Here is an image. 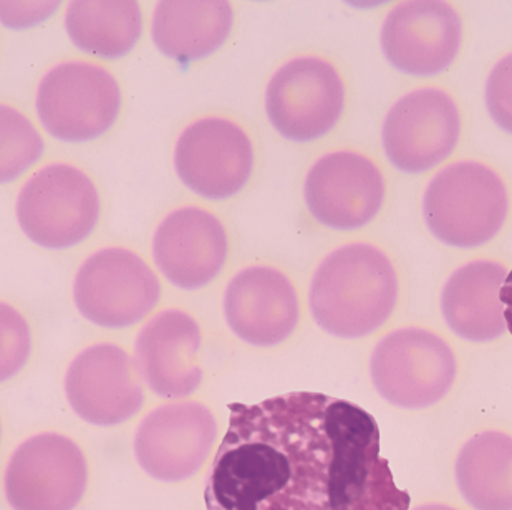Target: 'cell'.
I'll use <instances>...</instances> for the list:
<instances>
[{"label":"cell","instance_id":"obj_5","mask_svg":"<svg viewBox=\"0 0 512 510\" xmlns=\"http://www.w3.org/2000/svg\"><path fill=\"white\" fill-rule=\"evenodd\" d=\"M25 236L45 249H68L85 241L100 219V194L72 164H49L25 183L17 199Z\"/></svg>","mask_w":512,"mask_h":510},{"label":"cell","instance_id":"obj_19","mask_svg":"<svg viewBox=\"0 0 512 510\" xmlns=\"http://www.w3.org/2000/svg\"><path fill=\"white\" fill-rule=\"evenodd\" d=\"M508 270L494 260H473L451 275L441 294L448 327L468 342H493L506 332L499 299Z\"/></svg>","mask_w":512,"mask_h":510},{"label":"cell","instance_id":"obj_23","mask_svg":"<svg viewBox=\"0 0 512 510\" xmlns=\"http://www.w3.org/2000/svg\"><path fill=\"white\" fill-rule=\"evenodd\" d=\"M44 153V140L34 123L14 106L0 105V184L25 173Z\"/></svg>","mask_w":512,"mask_h":510},{"label":"cell","instance_id":"obj_8","mask_svg":"<svg viewBox=\"0 0 512 510\" xmlns=\"http://www.w3.org/2000/svg\"><path fill=\"white\" fill-rule=\"evenodd\" d=\"M87 486V458L63 434H35L5 467V499L14 510H75Z\"/></svg>","mask_w":512,"mask_h":510},{"label":"cell","instance_id":"obj_3","mask_svg":"<svg viewBox=\"0 0 512 510\" xmlns=\"http://www.w3.org/2000/svg\"><path fill=\"white\" fill-rule=\"evenodd\" d=\"M423 214L436 239L458 249H476L493 241L506 224L508 188L488 164L458 161L431 179Z\"/></svg>","mask_w":512,"mask_h":510},{"label":"cell","instance_id":"obj_1","mask_svg":"<svg viewBox=\"0 0 512 510\" xmlns=\"http://www.w3.org/2000/svg\"><path fill=\"white\" fill-rule=\"evenodd\" d=\"M208 510H408L372 414L319 393L229 406Z\"/></svg>","mask_w":512,"mask_h":510},{"label":"cell","instance_id":"obj_2","mask_svg":"<svg viewBox=\"0 0 512 510\" xmlns=\"http://www.w3.org/2000/svg\"><path fill=\"white\" fill-rule=\"evenodd\" d=\"M398 302V275L385 252L353 242L330 252L315 270L310 312L322 330L355 340L377 332Z\"/></svg>","mask_w":512,"mask_h":510},{"label":"cell","instance_id":"obj_28","mask_svg":"<svg viewBox=\"0 0 512 510\" xmlns=\"http://www.w3.org/2000/svg\"><path fill=\"white\" fill-rule=\"evenodd\" d=\"M413 510H458L455 507L446 506V504H425V506L416 507Z\"/></svg>","mask_w":512,"mask_h":510},{"label":"cell","instance_id":"obj_9","mask_svg":"<svg viewBox=\"0 0 512 510\" xmlns=\"http://www.w3.org/2000/svg\"><path fill=\"white\" fill-rule=\"evenodd\" d=\"M345 108L339 70L324 58L304 55L284 63L271 78L266 110L287 140L309 143L334 130Z\"/></svg>","mask_w":512,"mask_h":510},{"label":"cell","instance_id":"obj_7","mask_svg":"<svg viewBox=\"0 0 512 510\" xmlns=\"http://www.w3.org/2000/svg\"><path fill=\"white\" fill-rule=\"evenodd\" d=\"M73 299L78 312L98 327L128 328L153 312L161 299V284L136 252L105 247L78 269Z\"/></svg>","mask_w":512,"mask_h":510},{"label":"cell","instance_id":"obj_22","mask_svg":"<svg viewBox=\"0 0 512 510\" xmlns=\"http://www.w3.org/2000/svg\"><path fill=\"white\" fill-rule=\"evenodd\" d=\"M73 44L102 58H120L140 40V4L135 0H73L65 15Z\"/></svg>","mask_w":512,"mask_h":510},{"label":"cell","instance_id":"obj_10","mask_svg":"<svg viewBox=\"0 0 512 510\" xmlns=\"http://www.w3.org/2000/svg\"><path fill=\"white\" fill-rule=\"evenodd\" d=\"M218 441L213 411L198 401L158 406L141 421L135 434V456L141 469L161 482H181L206 464Z\"/></svg>","mask_w":512,"mask_h":510},{"label":"cell","instance_id":"obj_26","mask_svg":"<svg viewBox=\"0 0 512 510\" xmlns=\"http://www.w3.org/2000/svg\"><path fill=\"white\" fill-rule=\"evenodd\" d=\"M57 5V2H0V20L15 29L30 27L54 14Z\"/></svg>","mask_w":512,"mask_h":510},{"label":"cell","instance_id":"obj_11","mask_svg":"<svg viewBox=\"0 0 512 510\" xmlns=\"http://www.w3.org/2000/svg\"><path fill=\"white\" fill-rule=\"evenodd\" d=\"M459 135L458 105L440 88L406 93L383 121V148L403 173H425L443 163L455 151Z\"/></svg>","mask_w":512,"mask_h":510},{"label":"cell","instance_id":"obj_27","mask_svg":"<svg viewBox=\"0 0 512 510\" xmlns=\"http://www.w3.org/2000/svg\"><path fill=\"white\" fill-rule=\"evenodd\" d=\"M501 304L504 307V322H506V328L512 335V269L506 275L503 287H501V294H499Z\"/></svg>","mask_w":512,"mask_h":510},{"label":"cell","instance_id":"obj_21","mask_svg":"<svg viewBox=\"0 0 512 510\" xmlns=\"http://www.w3.org/2000/svg\"><path fill=\"white\" fill-rule=\"evenodd\" d=\"M456 484L474 510H512V436L484 431L456 459Z\"/></svg>","mask_w":512,"mask_h":510},{"label":"cell","instance_id":"obj_6","mask_svg":"<svg viewBox=\"0 0 512 510\" xmlns=\"http://www.w3.org/2000/svg\"><path fill=\"white\" fill-rule=\"evenodd\" d=\"M121 110L116 78L97 63H58L37 90V113L57 140L85 143L105 135Z\"/></svg>","mask_w":512,"mask_h":510},{"label":"cell","instance_id":"obj_14","mask_svg":"<svg viewBox=\"0 0 512 510\" xmlns=\"http://www.w3.org/2000/svg\"><path fill=\"white\" fill-rule=\"evenodd\" d=\"M463 22L453 5L441 0L401 2L382 27V49L393 67L413 77L445 72L458 57Z\"/></svg>","mask_w":512,"mask_h":510},{"label":"cell","instance_id":"obj_18","mask_svg":"<svg viewBox=\"0 0 512 510\" xmlns=\"http://www.w3.org/2000/svg\"><path fill=\"white\" fill-rule=\"evenodd\" d=\"M228 252L226 227L203 207H179L170 212L153 237L156 265L179 289L198 290L216 279Z\"/></svg>","mask_w":512,"mask_h":510},{"label":"cell","instance_id":"obj_17","mask_svg":"<svg viewBox=\"0 0 512 510\" xmlns=\"http://www.w3.org/2000/svg\"><path fill=\"white\" fill-rule=\"evenodd\" d=\"M201 343V327L189 313L178 308L156 313L136 337L135 363L141 380L165 400L193 395L203 383Z\"/></svg>","mask_w":512,"mask_h":510},{"label":"cell","instance_id":"obj_15","mask_svg":"<svg viewBox=\"0 0 512 510\" xmlns=\"http://www.w3.org/2000/svg\"><path fill=\"white\" fill-rule=\"evenodd\" d=\"M385 179L365 154H325L305 178L304 196L310 214L324 226L352 231L377 217L385 201Z\"/></svg>","mask_w":512,"mask_h":510},{"label":"cell","instance_id":"obj_4","mask_svg":"<svg viewBox=\"0 0 512 510\" xmlns=\"http://www.w3.org/2000/svg\"><path fill=\"white\" fill-rule=\"evenodd\" d=\"M458 363L450 345L426 328L388 333L370 358V376L378 395L401 409H425L440 403L455 385Z\"/></svg>","mask_w":512,"mask_h":510},{"label":"cell","instance_id":"obj_12","mask_svg":"<svg viewBox=\"0 0 512 510\" xmlns=\"http://www.w3.org/2000/svg\"><path fill=\"white\" fill-rule=\"evenodd\" d=\"M179 179L201 198L221 201L239 193L254 168L252 141L241 126L208 116L184 128L174 148Z\"/></svg>","mask_w":512,"mask_h":510},{"label":"cell","instance_id":"obj_20","mask_svg":"<svg viewBox=\"0 0 512 510\" xmlns=\"http://www.w3.org/2000/svg\"><path fill=\"white\" fill-rule=\"evenodd\" d=\"M232 20L226 0H163L156 5L151 34L166 57L193 62L221 49Z\"/></svg>","mask_w":512,"mask_h":510},{"label":"cell","instance_id":"obj_24","mask_svg":"<svg viewBox=\"0 0 512 510\" xmlns=\"http://www.w3.org/2000/svg\"><path fill=\"white\" fill-rule=\"evenodd\" d=\"M32 353V332L24 315L0 302V383L24 370Z\"/></svg>","mask_w":512,"mask_h":510},{"label":"cell","instance_id":"obj_29","mask_svg":"<svg viewBox=\"0 0 512 510\" xmlns=\"http://www.w3.org/2000/svg\"><path fill=\"white\" fill-rule=\"evenodd\" d=\"M0 438H2V423H0Z\"/></svg>","mask_w":512,"mask_h":510},{"label":"cell","instance_id":"obj_25","mask_svg":"<svg viewBox=\"0 0 512 510\" xmlns=\"http://www.w3.org/2000/svg\"><path fill=\"white\" fill-rule=\"evenodd\" d=\"M486 106L494 123L512 135V52L501 58L489 73Z\"/></svg>","mask_w":512,"mask_h":510},{"label":"cell","instance_id":"obj_13","mask_svg":"<svg viewBox=\"0 0 512 510\" xmlns=\"http://www.w3.org/2000/svg\"><path fill=\"white\" fill-rule=\"evenodd\" d=\"M65 395L78 418L105 428L126 423L145 405L135 358L113 343H97L73 358Z\"/></svg>","mask_w":512,"mask_h":510},{"label":"cell","instance_id":"obj_16","mask_svg":"<svg viewBox=\"0 0 512 510\" xmlns=\"http://www.w3.org/2000/svg\"><path fill=\"white\" fill-rule=\"evenodd\" d=\"M224 315L242 342L252 347H276L299 325V295L281 270L251 265L229 282L224 292Z\"/></svg>","mask_w":512,"mask_h":510}]
</instances>
